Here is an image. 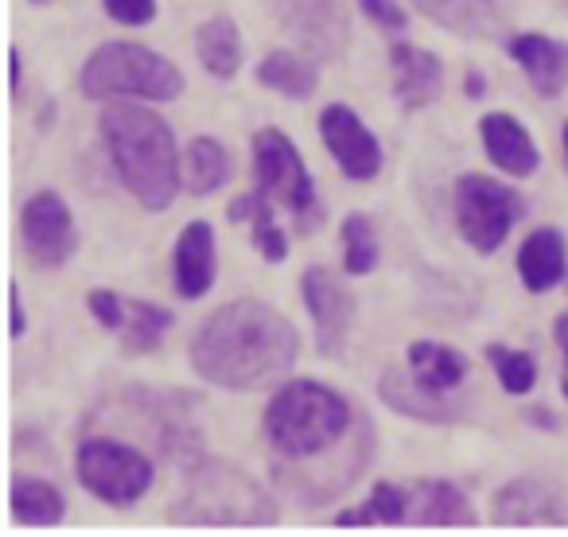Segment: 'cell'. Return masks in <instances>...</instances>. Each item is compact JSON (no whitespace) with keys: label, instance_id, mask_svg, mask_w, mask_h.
I'll return each instance as SVG.
<instances>
[{"label":"cell","instance_id":"6da1fadb","mask_svg":"<svg viewBox=\"0 0 568 537\" xmlns=\"http://www.w3.org/2000/svg\"><path fill=\"white\" fill-rule=\"evenodd\" d=\"M296 332L261 301H234L211 312L191 343V363L219 389H257L296 366Z\"/></svg>","mask_w":568,"mask_h":537},{"label":"cell","instance_id":"7a4b0ae2","mask_svg":"<svg viewBox=\"0 0 568 537\" xmlns=\"http://www.w3.org/2000/svg\"><path fill=\"white\" fill-rule=\"evenodd\" d=\"M102 136L121 183L149 211H168L180 191V152L168 121L144 105H105Z\"/></svg>","mask_w":568,"mask_h":537},{"label":"cell","instance_id":"3957f363","mask_svg":"<svg viewBox=\"0 0 568 537\" xmlns=\"http://www.w3.org/2000/svg\"><path fill=\"white\" fill-rule=\"evenodd\" d=\"M351 428V409L332 386L296 378L281 386L265 405V436L281 456L312 459L343 440Z\"/></svg>","mask_w":568,"mask_h":537},{"label":"cell","instance_id":"277c9868","mask_svg":"<svg viewBox=\"0 0 568 537\" xmlns=\"http://www.w3.org/2000/svg\"><path fill=\"white\" fill-rule=\"evenodd\" d=\"M273 514L265 490L234 464H199L183 498L172 506L175 521H203V526H265Z\"/></svg>","mask_w":568,"mask_h":537},{"label":"cell","instance_id":"5b68a950","mask_svg":"<svg viewBox=\"0 0 568 537\" xmlns=\"http://www.w3.org/2000/svg\"><path fill=\"white\" fill-rule=\"evenodd\" d=\"M87 98H149L172 102L183 94V74L144 43H102L82 67Z\"/></svg>","mask_w":568,"mask_h":537},{"label":"cell","instance_id":"8992f818","mask_svg":"<svg viewBox=\"0 0 568 537\" xmlns=\"http://www.w3.org/2000/svg\"><path fill=\"white\" fill-rule=\"evenodd\" d=\"M253 175H257V188L265 191L273 203L288 206V214H293L301 234H312V230L324 222L316 183H312L296 144L288 141L281 129H261V133L253 136Z\"/></svg>","mask_w":568,"mask_h":537},{"label":"cell","instance_id":"52a82bcc","mask_svg":"<svg viewBox=\"0 0 568 537\" xmlns=\"http://www.w3.org/2000/svg\"><path fill=\"white\" fill-rule=\"evenodd\" d=\"M456 206V226L479 253H495L506 242L510 226L521 219V199L506 183L487 180V175H464L452 191Z\"/></svg>","mask_w":568,"mask_h":537},{"label":"cell","instance_id":"ba28073f","mask_svg":"<svg viewBox=\"0 0 568 537\" xmlns=\"http://www.w3.org/2000/svg\"><path fill=\"white\" fill-rule=\"evenodd\" d=\"M74 467H79L82 487L110 506L136 503L152 487V459L121 440H105V436L82 444Z\"/></svg>","mask_w":568,"mask_h":537},{"label":"cell","instance_id":"9c48e42d","mask_svg":"<svg viewBox=\"0 0 568 537\" xmlns=\"http://www.w3.org/2000/svg\"><path fill=\"white\" fill-rule=\"evenodd\" d=\"M20 226H24L28 257L40 268H63L74 257V250H79L74 214L63 203V195H55V191H40V195L28 199L24 214H20Z\"/></svg>","mask_w":568,"mask_h":537},{"label":"cell","instance_id":"30bf717a","mask_svg":"<svg viewBox=\"0 0 568 537\" xmlns=\"http://www.w3.org/2000/svg\"><path fill=\"white\" fill-rule=\"evenodd\" d=\"M301 293H304V304H308L312 324H316L320 355H327V358L343 355L351 327H355V296L320 265H312L301 277Z\"/></svg>","mask_w":568,"mask_h":537},{"label":"cell","instance_id":"8fae6325","mask_svg":"<svg viewBox=\"0 0 568 537\" xmlns=\"http://www.w3.org/2000/svg\"><path fill=\"white\" fill-rule=\"evenodd\" d=\"M320 133L332 152V160L343 168V175L355 183H371L382 172V144L371 129L358 121V113L351 105H327L320 113Z\"/></svg>","mask_w":568,"mask_h":537},{"label":"cell","instance_id":"7c38bea8","mask_svg":"<svg viewBox=\"0 0 568 537\" xmlns=\"http://www.w3.org/2000/svg\"><path fill=\"white\" fill-rule=\"evenodd\" d=\"M284 28L320 59H339L351 40L347 12L335 0H276Z\"/></svg>","mask_w":568,"mask_h":537},{"label":"cell","instance_id":"4fadbf2b","mask_svg":"<svg viewBox=\"0 0 568 537\" xmlns=\"http://www.w3.org/2000/svg\"><path fill=\"white\" fill-rule=\"evenodd\" d=\"M490 518L503 526H557V521H568V506L552 483L521 475L495 495Z\"/></svg>","mask_w":568,"mask_h":537},{"label":"cell","instance_id":"5bb4252c","mask_svg":"<svg viewBox=\"0 0 568 537\" xmlns=\"http://www.w3.org/2000/svg\"><path fill=\"white\" fill-rule=\"evenodd\" d=\"M389 67H394V94L405 113L425 110L444 90V63L425 48L413 43H394L389 48Z\"/></svg>","mask_w":568,"mask_h":537},{"label":"cell","instance_id":"9a60e30c","mask_svg":"<svg viewBox=\"0 0 568 537\" xmlns=\"http://www.w3.org/2000/svg\"><path fill=\"white\" fill-rule=\"evenodd\" d=\"M506 55L526 71V79L534 82V90L541 98H557L568 87V43H557L549 36H514L506 43Z\"/></svg>","mask_w":568,"mask_h":537},{"label":"cell","instance_id":"2e32d148","mask_svg":"<svg viewBox=\"0 0 568 537\" xmlns=\"http://www.w3.org/2000/svg\"><path fill=\"white\" fill-rule=\"evenodd\" d=\"M175 293L199 301L214 285V230L211 222H187L175 242Z\"/></svg>","mask_w":568,"mask_h":537},{"label":"cell","instance_id":"e0dca14e","mask_svg":"<svg viewBox=\"0 0 568 537\" xmlns=\"http://www.w3.org/2000/svg\"><path fill=\"white\" fill-rule=\"evenodd\" d=\"M483 149H487L490 164L503 168L506 175H534L541 164V152H537L534 136L521 121H514L510 113H487L479 125Z\"/></svg>","mask_w":568,"mask_h":537},{"label":"cell","instance_id":"ac0fdd59","mask_svg":"<svg viewBox=\"0 0 568 537\" xmlns=\"http://www.w3.org/2000/svg\"><path fill=\"white\" fill-rule=\"evenodd\" d=\"M568 268V245L565 234L552 226H541L521 242L518 250V277L529 293H549L565 281Z\"/></svg>","mask_w":568,"mask_h":537},{"label":"cell","instance_id":"d6986e66","mask_svg":"<svg viewBox=\"0 0 568 537\" xmlns=\"http://www.w3.org/2000/svg\"><path fill=\"white\" fill-rule=\"evenodd\" d=\"M425 17H433L440 28L464 40H490L503 28L498 0H413Z\"/></svg>","mask_w":568,"mask_h":537},{"label":"cell","instance_id":"ffe728a7","mask_svg":"<svg viewBox=\"0 0 568 537\" xmlns=\"http://www.w3.org/2000/svg\"><path fill=\"white\" fill-rule=\"evenodd\" d=\"M448 394H436V389L420 386L417 378L405 382L397 371H386L382 374V402L394 405L397 413H405V417H417V421H436V425H452V421L459 417V405L444 402Z\"/></svg>","mask_w":568,"mask_h":537},{"label":"cell","instance_id":"44dd1931","mask_svg":"<svg viewBox=\"0 0 568 537\" xmlns=\"http://www.w3.org/2000/svg\"><path fill=\"white\" fill-rule=\"evenodd\" d=\"M273 211H276V203L261 188L245 191V195H237L234 203H230V219L250 222V237L261 250V257L281 265V261L288 257V237H284L281 226H273Z\"/></svg>","mask_w":568,"mask_h":537},{"label":"cell","instance_id":"7402d4cb","mask_svg":"<svg viewBox=\"0 0 568 537\" xmlns=\"http://www.w3.org/2000/svg\"><path fill=\"white\" fill-rule=\"evenodd\" d=\"M413 521L420 526H471L475 510L467 495L448 479L417 483V503H413Z\"/></svg>","mask_w":568,"mask_h":537},{"label":"cell","instance_id":"603a6c76","mask_svg":"<svg viewBox=\"0 0 568 537\" xmlns=\"http://www.w3.org/2000/svg\"><path fill=\"white\" fill-rule=\"evenodd\" d=\"M409 374L436 394H452L467 378V358L459 351L444 347V343L420 340L409 347Z\"/></svg>","mask_w":568,"mask_h":537},{"label":"cell","instance_id":"cb8c5ba5","mask_svg":"<svg viewBox=\"0 0 568 537\" xmlns=\"http://www.w3.org/2000/svg\"><path fill=\"white\" fill-rule=\"evenodd\" d=\"M257 82L265 90H273V94L293 98V102L312 98V94H316V87H320L316 67L304 63V59L293 55V51H268V55L257 63Z\"/></svg>","mask_w":568,"mask_h":537},{"label":"cell","instance_id":"d4e9b609","mask_svg":"<svg viewBox=\"0 0 568 537\" xmlns=\"http://www.w3.org/2000/svg\"><path fill=\"white\" fill-rule=\"evenodd\" d=\"M195 51H199V63L214 74V79H234L237 67H242V40H237V28L230 17H214L199 28L195 36Z\"/></svg>","mask_w":568,"mask_h":537},{"label":"cell","instance_id":"484cf974","mask_svg":"<svg viewBox=\"0 0 568 537\" xmlns=\"http://www.w3.org/2000/svg\"><path fill=\"white\" fill-rule=\"evenodd\" d=\"M63 510L67 503L55 483L24 479V475L12 479V514H17V521H24V526H55V521H63Z\"/></svg>","mask_w":568,"mask_h":537},{"label":"cell","instance_id":"4316f807","mask_svg":"<svg viewBox=\"0 0 568 537\" xmlns=\"http://www.w3.org/2000/svg\"><path fill=\"white\" fill-rule=\"evenodd\" d=\"M230 180V152L222 149L214 136H195L187 144V172H183V188L191 195H211Z\"/></svg>","mask_w":568,"mask_h":537},{"label":"cell","instance_id":"83f0119b","mask_svg":"<svg viewBox=\"0 0 568 537\" xmlns=\"http://www.w3.org/2000/svg\"><path fill=\"white\" fill-rule=\"evenodd\" d=\"M409 518V495L394 483H374L371 498H366L363 510H343L339 526H363V521H382V526H397V521Z\"/></svg>","mask_w":568,"mask_h":537},{"label":"cell","instance_id":"f1b7e54d","mask_svg":"<svg viewBox=\"0 0 568 537\" xmlns=\"http://www.w3.org/2000/svg\"><path fill=\"white\" fill-rule=\"evenodd\" d=\"M129 312H133V324L125 327V351L129 355H149L164 343V332L175 324V316L160 304L149 301H129Z\"/></svg>","mask_w":568,"mask_h":537},{"label":"cell","instance_id":"f546056e","mask_svg":"<svg viewBox=\"0 0 568 537\" xmlns=\"http://www.w3.org/2000/svg\"><path fill=\"white\" fill-rule=\"evenodd\" d=\"M343 265L355 277L378 265V237H374V222L366 214H347L343 222Z\"/></svg>","mask_w":568,"mask_h":537},{"label":"cell","instance_id":"4dcf8cb0","mask_svg":"<svg viewBox=\"0 0 568 537\" xmlns=\"http://www.w3.org/2000/svg\"><path fill=\"white\" fill-rule=\"evenodd\" d=\"M487 358L495 366L506 394H529L537 386V358L526 355V351H510L506 343H490Z\"/></svg>","mask_w":568,"mask_h":537},{"label":"cell","instance_id":"1f68e13d","mask_svg":"<svg viewBox=\"0 0 568 537\" xmlns=\"http://www.w3.org/2000/svg\"><path fill=\"white\" fill-rule=\"evenodd\" d=\"M87 308H90V316H94L102 327H110V332H121V327H125V301H121L118 293H110V288H90Z\"/></svg>","mask_w":568,"mask_h":537},{"label":"cell","instance_id":"d6a6232c","mask_svg":"<svg viewBox=\"0 0 568 537\" xmlns=\"http://www.w3.org/2000/svg\"><path fill=\"white\" fill-rule=\"evenodd\" d=\"M105 12H110L118 24L141 28L149 20H156V0H105Z\"/></svg>","mask_w":568,"mask_h":537},{"label":"cell","instance_id":"836d02e7","mask_svg":"<svg viewBox=\"0 0 568 537\" xmlns=\"http://www.w3.org/2000/svg\"><path fill=\"white\" fill-rule=\"evenodd\" d=\"M363 4V12L374 20V24L389 28V32H397V28H405V12L397 0H358Z\"/></svg>","mask_w":568,"mask_h":537},{"label":"cell","instance_id":"e575fe53","mask_svg":"<svg viewBox=\"0 0 568 537\" xmlns=\"http://www.w3.org/2000/svg\"><path fill=\"white\" fill-rule=\"evenodd\" d=\"M9 335H12V340H20V335H24V301H20L17 281L9 285Z\"/></svg>","mask_w":568,"mask_h":537},{"label":"cell","instance_id":"d590c367","mask_svg":"<svg viewBox=\"0 0 568 537\" xmlns=\"http://www.w3.org/2000/svg\"><path fill=\"white\" fill-rule=\"evenodd\" d=\"M526 421H529V425H537V428H545V433H552V428H557V417H552L549 409H541V405L526 409Z\"/></svg>","mask_w":568,"mask_h":537},{"label":"cell","instance_id":"8d00e7d4","mask_svg":"<svg viewBox=\"0 0 568 537\" xmlns=\"http://www.w3.org/2000/svg\"><path fill=\"white\" fill-rule=\"evenodd\" d=\"M9 90H12V98L20 94V51L17 48L9 51Z\"/></svg>","mask_w":568,"mask_h":537},{"label":"cell","instance_id":"74e56055","mask_svg":"<svg viewBox=\"0 0 568 537\" xmlns=\"http://www.w3.org/2000/svg\"><path fill=\"white\" fill-rule=\"evenodd\" d=\"M464 90H467V94H471V98H483V90H487V82H483V74H479V71H471V74H467V79H464Z\"/></svg>","mask_w":568,"mask_h":537},{"label":"cell","instance_id":"f35d334b","mask_svg":"<svg viewBox=\"0 0 568 537\" xmlns=\"http://www.w3.org/2000/svg\"><path fill=\"white\" fill-rule=\"evenodd\" d=\"M552 335H557L560 347H568V312H565V316H557V324H552Z\"/></svg>","mask_w":568,"mask_h":537},{"label":"cell","instance_id":"ab89813d","mask_svg":"<svg viewBox=\"0 0 568 537\" xmlns=\"http://www.w3.org/2000/svg\"><path fill=\"white\" fill-rule=\"evenodd\" d=\"M560 389H565V397H568V347H565V371H560Z\"/></svg>","mask_w":568,"mask_h":537},{"label":"cell","instance_id":"60d3db41","mask_svg":"<svg viewBox=\"0 0 568 537\" xmlns=\"http://www.w3.org/2000/svg\"><path fill=\"white\" fill-rule=\"evenodd\" d=\"M565 152H568V121H565Z\"/></svg>","mask_w":568,"mask_h":537}]
</instances>
